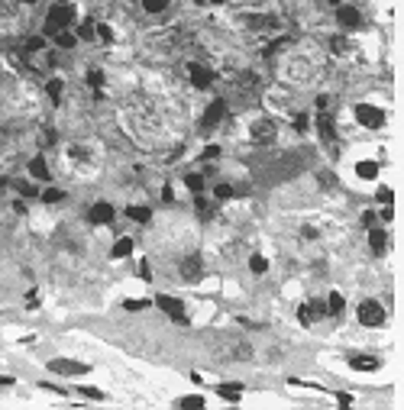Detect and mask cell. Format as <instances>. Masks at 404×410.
Wrapping results in <instances>:
<instances>
[{
	"mask_svg": "<svg viewBox=\"0 0 404 410\" xmlns=\"http://www.w3.org/2000/svg\"><path fill=\"white\" fill-rule=\"evenodd\" d=\"M72 20H75V10H72L68 3H55L52 10L45 13V36H52V32H59V30H68Z\"/></svg>",
	"mask_w": 404,
	"mask_h": 410,
	"instance_id": "cell-1",
	"label": "cell"
},
{
	"mask_svg": "<svg viewBox=\"0 0 404 410\" xmlns=\"http://www.w3.org/2000/svg\"><path fill=\"white\" fill-rule=\"evenodd\" d=\"M356 123L365 129H382L385 127V110L382 107H375V104H356Z\"/></svg>",
	"mask_w": 404,
	"mask_h": 410,
	"instance_id": "cell-2",
	"label": "cell"
},
{
	"mask_svg": "<svg viewBox=\"0 0 404 410\" xmlns=\"http://www.w3.org/2000/svg\"><path fill=\"white\" fill-rule=\"evenodd\" d=\"M156 307H159V310L169 316V320H175V323H188V310H184V301H178V297L159 294V297H156Z\"/></svg>",
	"mask_w": 404,
	"mask_h": 410,
	"instance_id": "cell-3",
	"label": "cell"
},
{
	"mask_svg": "<svg viewBox=\"0 0 404 410\" xmlns=\"http://www.w3.org/2000/svg\"><path fill=\"white\" fill-rule=\"evenodd\" d=\"M356 316H359V323L362 326H382L385 323V307L379 304V301H362L359 310H356Z\"/></svg>",
	"mask_w": 404,
	"mask_h": 410,
	"instance_id": "cell-4",
	"label": "cell"
},
{
	"mask_svg": "<svg viewBox=\"0 0 404 410\" xmlns=\"http://www.w3.org/2000/svg\"><path fill=\"white\" fill-rule=\"evenodd\" d=\"M49 371H55V375H72V378H81V375H87V371H91V365H87V362H78V358H52V362H49Z\"/></svg>",
	"mask_w": 404,
	"mask_h": 410,
	"instance_id": "cell-5",
	"label": "cell"
},
{
	"mask_svg": "<svg viewBox=\"0 0 404 410\" xmlns=\"http://www.w3.org/2000/svg\"><path fill=\"white\" fill-rule=\"evenodd\" d=\"M178 274L184 278V281H201V274H204V262H201V255H188V259H181L178 265Z\"/></svg>",
	"mask_w": 404,
	"mask_h": 410,
	"instance_id": "cell-6",
	"label": "cell"
},
{
	"mask_svg": "<svg viewBox=\"0 0 404 410\" xmlns=\"http://www.w3.org/2000/svg\"><path fill=\"white\" fill-rule=\"evenodd\" d=\"M188 74H191V85L201 87V91H207V87L213 85V72L207 68V65H201V62H191V65H188Z\"/></svg>",
	"mask_w": 404,
	"mask_h": 410,
	"instance_id": "cell-7",
	"label": "cell"
},
{
	"mask_svg": "<svg viewBox=\"0 0 404 410\" xmlns=\"http://www.w3.org/2000/svg\"><path fill=\"white\" fill-rule=\"evenodd\" d=\"M337 23L343 30H356V26H362V13L356 7H350V3H340L337 7Z\"/></svg>",
	"mask_w": 404,
	"mask_h": 410,
	"instance_id": "cell-8",
	"label": "cell"
},
{
	"mask_svg": "<svg viewBox=\"0 0 404 410\" xmlns=\"http://www.w3.org/2000/svg\"><path fill=\"white\" fill-rule=\"evenodd\" d=\"M87 220L94 223V226H107V223L114 220V204H107V200H97L94 207L87 211Z\"/></svg>",
	"mask_w": 404,
	"mask_h": 410,
	"instance_id": "cell-9",
	"label": "cell"
},
{
	"mask_svg": "<svg viewBox=\"0 0 404 410\" xmlns=\"http://www.w3.org/2000/svg\"><path fill=\"white\" fill-rule=\"evenodd\" d=\"M224 114H226V104L224 100H211V107H207V110H204V129H213L217 127V123H220V120H224Z\"/></svg>",
	"mask_w": 404,
	"mask_h": 410,
	"instance_id": "cell-10",
	"label": "cell"
},
{
	"mask_svg": "<svg viewBox=\"0 0 404 410\" xmlns=\"http://www.w3.org/2000/svg\"><path fill=\"white\" fill-rule=\"evenodd\" d=\"M253 139L255 142H272V139H275V123H272V120H255Z\"/></svg>",
	"mask_w": 404,
	"mask_h": 410,
	"instance_id": "cell-11",
	"label": "cell"
},
{
	"mask_svg": "<svg viewBox=\"0 0 404 410\" xmlns=\"http://www.w3.org/2000/svg\"><path fill=\"white\" fill-rule=\"evenodd\" d=\"M350 368H352V371H379V368H382V358H375V356H352Z\"/></svg>",
	"mask_w": 404,
	"mask_h": 410,
	"instance_id": "cell-12",
	"label": "cell"
},
{
	"mask_svg": "<svg viewBox=\"0 0 404 410\" xmlns=\"http://www.w3.org/2000/svg\"><path fill=\"white\" fill-rule=\"evenodd\" d=\"M356 178H359V181H375V178H379V162H372V158H362V162H356Z\"/></svg>",
	"mask_w": 404,
	"mask_h": 410,
	"instance_id": "cell-13",
	"label": "cell"
},
{
	"mask_svg": "<svg viewBox=\"0 0 404 410\" xmlns=\"http://www.w3.org/2000/svg\"><path fill=\"white\" fill-rule=\"evenodd\" d=\"M133 249H136V242H133V236H120V239L114 242V249H110V255H114V259H127V255H133Z\"/></svg>",
	"mask_w": 404,
	"mask_h": 410,
	"instance_id": "cell-14",
	"label": "cell"
},
{
	"mask_svg": "<svg viewBox=\"0 0 404 410\" xmlns=\"http://www.w3.org/2000/svg\"><path fill=\"white\" fill-rule=\"evenodd\" d=\"M217 394L224 400H240L243 398V385L240 381H224V385H217Z\"/></svg>",
	"mask_w": 404,
	"mask_h": 410,
	"instance_id": "cell-15",
	"label": "cell"
},
{
	"mask_svg": "<svg viewBox=\"0 0 404 410\" xmlns=\"http://www.w3.org/2000/svg\"><path fill=\"white\" fill-rule=\"evenodd\" d=\"M369 246H372L375 255H385V249H388V233L385 230H369Z\"/></svg>",
	"mask_w": 404,
	"mask_h": 410,
	"instance_id": "cell-16",
	"label": "cell"
},
{
	"mask_svg": "<svg viewBox=\"0 0 404 410\" xmlns=\"http://www.w3.org/2000/svg\"><path fill=\"white\" fill-rule=\"evenodd\" d=\"M30 175L36 181H49L52 175H49V165H45V158L43 155H36V158H30Z\"/></svg>",
	"mask_w": 404,
	"mask_h": 410,
	"instance_id": "cell-17",
	"label": "cell"
},
{
	"mask_svg": "<svg viewBox=\"0 0 404 410\" xmlns=\"http://www.w3.org/2000/svg\"><path fill=\"white\" fill-rule=\"evenodd\" d=\"M343 310H346V297H343L340 291H330V297H327V314H330V316H343Z\"/></svg>",
	"mask_w": 404,
	"mask_h": 410,
	"instance_id": "cell-18",
	"label": "cell"
},
{
	"mask_svg": "<svg viewBox=\"0 0 404 410\" xmlns=\"http://www.w3.org/2000/svg\"><path fill=\"white\" fill-rule=\"evenodd\" d=\"M246 23L253 30H275V17H268V13H253V17H246Z\"/></svg>",
	"mask_w": 404,
	"mask_h": 410,
	"instance_id": "cell-19",
	"label": "cell"
},
{
	"mask_svg": "<svg viewBox=\"0 0 404 410\" xmlns=\"http://www.w3.org/2000/svg\"><path fill=\"white\" fill-rule=\"evenodd\" d=\"M127 217H129L133 223H149V220H152V211H149V207H142V204H129V207H127Z\"/></svg>",
	"mask_w": 404,
	"mask_h": 410,
	"instance_id": "cell-20",
	"label": "cell"
},
{
	"mask_svg": "<svg viewBox=\"0 0 404 410\" xmlns=\"http://www.w3.org/2000/svg\"><path fill=\"white\" fill-rule=\"evenodd\" d=\"M317 129H320V136L327 139V142H333V139H337V129H333V120H330L327 114H320V116H317Z\"/></svg>",
	"mask_w": 404,
	"mask_h": 410,
	"instance_id": "cell-21",
	"label": "cell"
},
{
	"mask_svg": "<svg viewBox=\"0 0 404 410\" xmlns=\"http://www.w3.org/2000/svg\"><path fill=\"white\" fill-rule=\"evenodd\" d=\"M52 39H55V45H59V49H75V43H78V36H72L68 30L52 32Z\"/></svg>",
	"mask_w": 404,
	"mask_h": 410,
	"instance_id": "cell-22",
	"label": "cell"
},
{
	"mask_svg": "<svg viewBox=\"0 0 404 410\" xmlns=\"http://www.w3.org/2000/svg\"><path fill=\"white\" fill-rule=\"evenodd\" d=\"M139 3H142V10H146V13H152V17H159V13L169 10V3H171V0H139Z\"/></svg>",
	"mask_w": 404,
	"mask_h": 410,
	"instance_id": "cell-23",
	"label": "cell"
},
{
	"mask_svg": "<svg viewBox=\"0 0 404 410\" xmlns=\"http://www.w3.org/2000/svg\"><path fill=\"white\" fill-rule=\"evenodd\" d=\"M62 91H65V81H62V78H52V81H45V94L52 97L55 104L62 100Z\"/></svg>",
	"mask_w": 404,
	"mask_h": 410,
	"instance_id": "cell-24",
	"label": "cell"
},
{
	"mask_svg": "<svg viewBox=\"0 0 404 410\" xmlns=\"http://www.w3.org/2000/svg\"><path fill=\"white\" fill-rule=\"evenodd\" d=\"M249 272H253V274H266L268 272V259H266V255H253V259H249Z\"/></svg>",
	"mask_w": 404,
	"mask_h": 410,
	"instance_id": "cell-25",
	"label": "cell"
},
{
	"mask_svg": "<svg viewBox=\"0 0 404 410\" xmlns=\"http://www.w3.org/2000/svg\"><path fill=\"white\" fill-rule=\"evenodd\" d=\"M123 307H127L129 314H139V310L149 307V301H142V297H129V301H123Z\"/></svg>",
	"mask_w": 404,
	"mask_h": 410,
	"instance_id": "cell-26",
	"label": "cell"
},
{
	"mask_svg": "<svg viewBox=\"0 0 404 410\" xmlns=\"http://www.w3.org/2000/svg\"><path fill=\"white\" fill-rule=\"evenodd\" d=\"M87 85L94 87L97 97H100V87H104V72H97V68H94V72H87Z\"/></svg>",
	"mask_w": 404,
	"mask_h": 410,
	"instance_id": "cell-27",
	"label": "cell"
},
{
	"mask_svg": "<svg viewBox=\"0 0 404 410\" xmlns=\"http://www.w3.org/2000/svg\"><path fill=\"white\" fill-rule=\"evenodd\" d=\"M184 184H188V191H194V194H201V191H204V178H201V175H184Z\"/></svg>",
	"mask_w": 404,
	"mask_h": 410,
	"instance_id": "cell-28",
	"label": "cell"
},
{
	"mask_svg": "<svg viewBox=\"0 0 404 410\" xmlns=\"http://www.w3.org/2000/svg\"><path fill=\"white\" fill-rule=\"evenodd\" d=\"M233 194H236L233 184H217V188H213V197H217V200H230Z\"/></svg>",
	"mask_w": 404,
	"mask_h": 410,
	"instance_id": "cell-29",
	"label": "cell"
},
{
	"mask_svg": "<svg viewBox=\"0 0 404 410\" xmlns=\"http://www.w3.org/2000/svg\"><path fill=\"white\" fill-rule=\"evenodd\" d=\"M43 200H45V204H59V200H65V191L49 188V191H43Z\"/></svg>",
	"mask_w": 404,
	"mask_h": 410,
	"instance_id": "cell-30",
	"label": "cell"
},
{
	"mask_svg": "<svg viewBox=\"0 0 404 410\" xmlns=\"http://www.w3.org/2000/svg\"><path fill=\"white\" fill-rule=\"evenodd\" d=\"M94 32H97V36H100V39H104V43H114V30H110L107 23H97V26H94Z\"/></svg>",
	"mask_w": 404,
	"mask_h": 410,
	"instance_id": "cell-31",
	"label": "cell"
},
{
	"mask_svg": "<svg viewBox=\"0 0 404 410\" xmlns=\"http://www.w3.org/2000/svg\"><path fill=\"white\" fill-rule=\"evenodd\" d=\"M178 404H181V407H204L207 400H204V398H198V394H188V398H181Z\"/></svg>",
	"mask_w": 404,
	"mask_h": 410,
	"instance_id": "cell-32",
	"label": "cell"
},
{
	"mask_svg": "<svg viewBox=\"0 0 404 410\" xmlns=\"http://www.w3.org/2000/svg\"><path fill=\"white\" fill-rule=\"evenodd\" d=\"M375 200H379V204H392V200H394L392 188H385V184H382V188L375 191Z\"/></svg>",
	"mask_w": 404,
	"mask_h": 410,
	"instance_id": "cell-33",
	"label": "cell"
},
{
	"mask_svg": "<svg viewBox=\"0 0 404 410\" xmlns=\"http://www.w3.org/2000/svg\"><path fill=\"white\" fill-rule=\"evenodd\" d=\"M78 39H94V23H91V20L81 23V30H78Z\"/></svg>",
	"mask_w": 404,
	"mask_h": 410,
	"instance_id": "cell-34",
	"label": "cell"
},
{
	"mask_svg": "<svg viewBox=\"0 0 404 410\" xmlns=\"http://www.w3.org/2000/svg\"><path fill=\"white\" fill-rule=\"evenodd\" d=\"M26 49H30V52H43L45 39H43V36H32V39H26Z\"/></svg>",
	"mask_w": 404,
	"mask_h": 410,
	"instance_id": "cell-35",
	"label": "cell"
},
{
	"mask_svg": "<svg viewBox=\"0 0 404 410\" xmlns=\"http://www.w3.org/2000/svg\"><path fill=\"white\" fill-rule=\"evenodd\" d=\"M17 191H20V194H23V197H36V194H39V191H36V188H32V184H30V181H17Z\"/></svg>",
	"mask_w": 404,
	"mask_h": 410,
	"instance_id": "cell-36",
	"label": "cell"
},
{
	"mask_svg": "<svg viewBox=\"0 0 404 410\" xmlns=\"http://www.w3.org/2000/svg\"><path fill=\"white\" fill-rule=\"evenodd\" d=\"M346 39H343V36H333V39H330V49H333V52H346Z\"/></svg>",
	"mask_w": 404,
	"mask_h": 410,
	"instance_id": "cell-37",
	"label": "cell"
},
{
	"mask_svg": "<svg viewBox=\"0 0 404 410\" xmlns=\"http://www.w3.org/2000/svg\"><path fill=\"white\" fill-rule=\"evenodd\" d=\"M81 394L91 400H104V391H97V388H81Z\"/></svg>",
	"mask_w": 404,
	"mask_h": 410,
	"instance_id": "cell-38",
	"label": "cell"
},
{
	"mask_svg": "<svg viewBox=\"0 0 404 410\" xmlns=\"http://www.w3.org/2000/svg\"><path fill=\"white\" fill-rule=\"evenodd\" d=\"M26 307H30V310H36V307H39V294H36V291H30V294H26Z\"/></svg>",
	"mask_w": 404,
	"mask_h": 410,
	"instance_id": "cell-39",
	"label": "cell"
},
{
	"mask_svg": "<svg viewBox=\"0 0 404 410\" xmlns=\"http://www.w3.org/2000/svg\"><path fill=\"white\" fill-rule=\"evenodd\" d=\"M201 155H204V158H217V155H220V146H207Z\"/></svg>",
	"mask_w": 404,
	"mask_h": 410,
	"instance_id": "cell-40",
	"label": "cell"
},
{
	"mask_svg": "<svg viewBox=\"0 0 404 410\" xmlns=\"http://www.w3.org/2000/svg\"><path fill=\"white\" fill-rule=\"evenodd\" d=\"M372 223H375V213L365 211V213H362V226H372Z\"/></svg>",
	"mask_w": 404,
	"mask_h": 410,
	"instance_id": "cell-41",
	"label": "cell"
},
{
	"mask_svg": "<svg viewBox=\"0 0 404 410\" xmlns=\"http://www.w3.org/2000/svg\"><path fill=\"white\" fill-rule=\"evenodd\" d=\"M295 127H298V133H304V129H308V116H298V120H295Z\"/></svg>",
	"mask_w": 404,
	"mask_h": 410,
	"instance_id": "cell-42",
	"label": "cell"
},
{
	"mask_svg": "<svg viewBox=\"0 0 404 410\" xmlns=\"http://www.w3.org/2000/svg\"><path fill=\"white\" fill-rule=\"evenodd\" d=\"M139 274H142V278H146V281H149V262H139Z\"/></svg>",
	"mask_w": 404,
	"mask_h": 410,
	"instance_id": "cell-43",
	"label": "cell"
},
{
	"mask_svg": "<svg viewBox=\"0 0 404 410\" xmlns=\"http://www.w3.org/2000/svg\"><path fill=\"white\" fill-rule=\"evenodd\" d=\"M10 385H13L10 375H0V388H10Z\"/></svg>",
	"mask_w": 404,
	"mask_h": 410,
	"instance_id": "cell-44",
	"label": "cell"
},
{
	"mask_svg": "<svg viewBox=\"0 0 404 410\" xmlns=\"http://www.w3.org/2000/svg\"><path fill=\"white\" fill-rule=\"evenodd\" d=\"M327 3H333V7H340V3H343V0H327Z\"/></svg>",
	"mask_w": 404,
	"mask_h": 410,
	"instance_id": "cell-45",
	"label": "cell"
},
{
	"mask_svg": "<svg viewBox=\"0 0 404 410\" xmlns=\"http://www.w3.org/2000/svg\"><path fill=\"white\" fill-rule=\"evenodd\" d=\"M0 197H3V181H0Z\"/></svg>",
	"mask_w": 404,
	"mask_h": 410,
	"instance_id": "cell-46",
	"label": "cell"
},
{
	"mask_svg": "<svg viewBox=\"0 0 404 410\" xmlns=\"http://www.w3.org/2000/svg\"><path fill=\"white\" fill-rule=\"evenodd\" d=\"M20 3H36V0H20Z\"/></svg>",
	"mask_w": 404,
	"mask_h": 410,
	"instance_id": "cell-47",
	"label": "cell"
},
{
	"mask_svg": "<svg viewBox=\"0 0 404 410\" xmlns=\"http://www.w3.org/2000/svg\"><path fill=\"white\" fill-rule=\"evenodd\" d=\"M55 3H68V0H55Z\"/></svg>",
	"mask_w": 404,
	"mask_h": 410,
	"instance_id": "cell-48",
	"label": "cell"
}]
</instances>
